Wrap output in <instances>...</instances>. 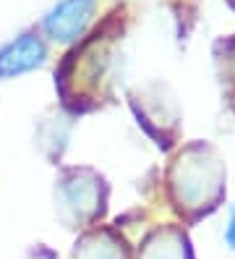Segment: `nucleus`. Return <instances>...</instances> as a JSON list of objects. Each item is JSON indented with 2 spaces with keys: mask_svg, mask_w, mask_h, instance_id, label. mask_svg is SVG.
Masks as SVG:
<instances>
[{
  "mask_svg": "<svg viewBox=\"0 0 235 259\" xmlns=\"http://www.w3.org/2000/svg\"><path fill=\"white\" fill-rule=\"evenodd\" d=\"M100 184L102 181L97 176H91L89 170H71L63 176L55 189L60 218L71 225H78L94 218L97 212H102Z\"/></svg>",
  "mask_w": 235,
  "mask_h": 259,
  "instance_id": "obj_1",
  "label": "nucleus"
},
{
  "mask_svg": "<svg viewBox=\"0 0 235 259\" xmlns=\"http://www.w3.org/2000/svg\"><path fill=\"white\" fill-rule=\"evenodd\" d=\"M44 45L34 32H26L16 37L11 45L0 50V79H11V76L26 73L44 63Z\"/></svg>",
  "mask_w": 235,
  "mask_h": 259,
  "instance_id": "obj_3",
  "label": "nucleus"
},
{
  "mask_svg": "<svg viewBox=\"0 0 235 259\" xmlns=\"http://www.w3.org/2000/svg\"><path fill=\"white\" fill-rule=\"evenodd\" d=\"M94 3L97 0H60V3L47 13L42 26L55 42H73L78 39L91 21Z\"/></svg>",
  "mask_w": 235,
  "mask_h": 259,
  "instance_id": "obj_2",
  "label": "nucleus"
},
{
  "mask_svg": "<svg viewBox=\"0 0 235 259\" xmlns=\"http://www.w3.org/2000/svg\"><path fill=\"white\" fill-rule=\"evenodd\" d=\"M225 243H227L230 251H235V207L230 209V218H227V225H225Z\"/></svg>",
  "mask_w": 235,
  "mask_h": 259,
  "instance_id": "obj_6",
  "label": "nucleus"
},
{
  "mask_svg": "<svg viewBox=\"0 0 235 259\" xmlns=\"http://www.w3.org/2000/svg\"><path fill=\"white\" fill-rule=\"evenodd\" d=\"M185 243H180V238L175 233H160L154 236L141 259H185Z\"/></svg>",
  "mask_w": 235,
  "mask_h": 259,
  "instance_id": "obj_4",
  "label": "nucleus"
},
{
  "mask_svg": "<svg viewBox=\"0 0 235 259\" xmlns=\"http://www.w3.org/2000/svg\"><path fill=\"white\" fill-rule=\"evenodd\" d=\"M76 259H123V249L105 236H94L76 249Z\"/></svg>",
  "mask_w": 235,
  "mask_h": 259,
  "instance_id": "obj_5",
  "label": "nucleus"
}]
</instances>
